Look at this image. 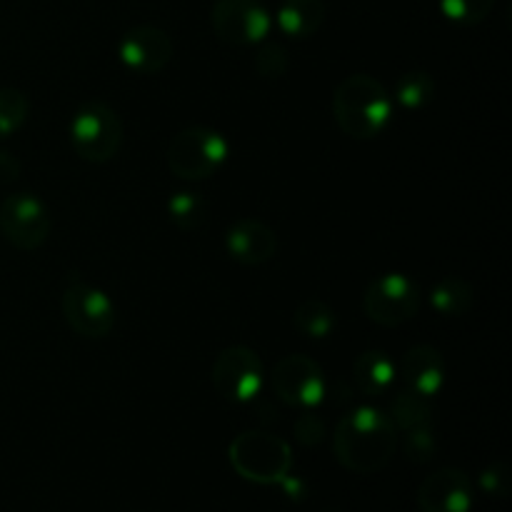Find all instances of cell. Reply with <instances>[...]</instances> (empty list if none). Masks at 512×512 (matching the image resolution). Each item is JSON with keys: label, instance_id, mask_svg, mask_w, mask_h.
I'll use <instances>...</instances> for the list:
<instances>
[{"label": "cell", "instance_id": "24", "mask_svg": "<svg viewBox=\"0 0 512 512\" xmlns=\"http://www.w3.org/2000/svg\"><path fill=\"white\" fill-rule=\"evenodd\" d=\"M495 0H440V10L458 25H480L493 10Z\"/></svg>", "mask_w": 512, "mask_h": 512}, {"label": "cell", "instance_id": "1", "mask_svg": "<svg viewBox=\"0 0 512 512\" xmlns=\"http://www.w3.org/2000/svg\"><path fill=\"white\" fill-rule=\"evenodd\" d=\"M398 450V430L388 413L375 405H360L338 420L333 453L345 470L370 475L383 470Z\"/></svg>", "mask_w": 512, "mask_h": 512}, {"label": "cell", "instance_id": "23", "mask_svg": "<svg viewBox=\"0 0 512 512\" xmlns=\"http://www.w3.org/2000/svg\"><path fill=\"white\" fill-rule=\"evenodd\" d=\"M30 113V100L18 88H0V140L23 128Z\"/></svg>", "mask_w": 512, "mask_h": 512}, {"label": "cell", "instance_id": "4", "mask_svg": "<svg viewBox=\"0 0 512 512\" xmlns=\"http://www.w3.org/2000/svg\"><path fill=\"white\" fill-rule=\"evenodd\" d=\"M230 155V143L220 130L208 125H190L173 135L168 145V168L175 178L208 180L218 173Z\"/></svg>", "mask_w": 512, "mask_h": 512}, {"label": "cell", "instance_id": "18", "mask_svg": "<svg viewBox=\"0 0 512 512\" xmlns=\"http://www.w3.org/2000/svg\"><path fill=\"white\" fill-rule=\"evenodd\" d=\"M430 305L438 310L443 318H460L475 305V290L463 278H443L430 290Z\"/></svg>", "mask_w": 512, "mask_h": 512}, {"label": "cell", "instance_id": "10", "mask_svg": "<svg viewBox=\"0 0 512 512\" xmlns=\"http://www.w3.org/2000/svg\"><path fill=\"white\" fill-rule=\"evenodd\" d=\"M270 385L280 403L300 410H313L328 395V380H325L323 368L313 358L300 353L285 355L283 360H278L273 375H270Z\"/></svg>", "mask_w": 512, "mask_h": 512}, {"label": "cell", "instance_id": "2", "mask_svg": "<svg viewBox=\"0 0 512 512\" xmlns=\"http://www.w3.org/2000/svg\"><path fill=\"white\" fill-rule=\"evenodd\" d=\"M333 115L345 135L353 140H373L393 120V98L378 78L355 73L335 90Z\"/></svg>", "mask_w": 512, "mask_h": 512}, {"label": "cell", "instance_id": "14", "mask_svg": "<svg viewBox=\"0 0 512 512\" xmlns=\"http://www.w3.org/2000/svg\"><path fill=\"white\" fill-rule=\"evenodd\" d=\"M225 250L240 265H263L278 253V235L263 220L243 218L233 223L225 233Z\"/></svg>", "mask_w": 512, "mask_h": 512}, {"label": "cell", "instance_id": "13", "mask_svg": "<svg viewBox=\"0 0 512 512\" xmlns=\"http://www.w3.org/2000/svg\"><path fill=\"white\" fill-rule=\"evenodd\" d=\"M475 503L473 480L458 468H440L420 483V512H470Z\"/></svg>", "mask_w": 512, "mask_h": 512}, {"label": "cell", "instance_id": "26", "mask_svg": "<svg viewBox=\"0 0 512 512\" xmlns=\"http://www.w3.org/2000/svg\"><path fill=\"white\" fill-rule=\"evenodd\" d=\"M405 455L413 463H428L438 453V438H435L433 425H423V428H413L405 433Z\"/></svg>", "mask_w": 512, "mask_h": 512}, {"label": "cell", "instance_id": "5", "mask_svg": "<svg viewBox=\"0 0 512 512\" xmlns=\"http://www.w3.org/2000/svg\"><path fill=\"white\" fill-rule=\"evenodd\" d=\"M70 145L88 163H110L123 148V120L100 100L80 105L68 125Z\"/></svg>", "mask_w": 512, "mask_h": 512}, {"label": "cell", "instance_id": "9", "mask_svg": "<svg viewBox=\"0 0 512 512\" xmlns=\"http://www.w3.org/2000/svg\"><path fill=\"white\" fill-rule=\"evenodd\" d=\"M210 25L218 40L233 48H248L268 38L273 15L260 0H215Z\"/></svg>", "mask_w": 512, "mask_h": 512}, {"label": "cell", "instance_id": "6", "mask_svg": "<svg viewBox=\"0 0 512 512\" xmlns=\"http://www.w3.org/2000/svg\"><path fill=\"white\" fill-rule=\"evenodd\" d=\"M423 303L418 283L403 273H383L370 280L363 295V310L368 320L380 328H398L415 318Z\"/></svg>", "mask_w": 512, "mask_h": 512}, {"label": "cell", "instance_id": "7", "mask_svg": "<svg viewBox=\"0 0 512 512\" xmlns=\"http://www.w3.org/2000/svg\"><path fill=\"white\" fill-rule=\"evenodd\" d=\"M63 315L80 338H105L118 320L113 300L78 275H70L63 290Z\"/></svg>", "mask_w": 512, "mask_h": 512}, {"label": "cell", "instance_id": "20", "mask_svg": "<svg viewBox=\"0 0 512 512\" xmlns=\"http://www.w3.org/2000/svg\"><path fill=\"white\" fill-rule=\"evenodd\" d=\"M293 325L303 338L325 340L335 330V310L325 300L308 298L295 308Z\"/></svg>", "mask_w": 512, "mask_h": 512}, {"label": "cell", "instance_id": "25", "mask_svg": "<svg viewBox=\"0 0 512 512\" xmlns=\"http://www.w3.org/2000/svg\"><path fill=\"white\" fill-rule=\"evenodd\" d=\"M288 65L290 55L280 43H263L258 53H255V70L268 80L283 78L288 73Z\"/></svg>", "mask_w": 512, "mask_h": 512}, {"label": "cell", "instance_id": "19", "mask_svg": "<svg viewBox=\"0 0 512 512\" xmlns=\"http://www.w3.org/2000/svg\"><path fill=\"white\" fill-rule=\"evenodd\" d=\"M385 413L393 420L398 433L400 430L408 433L413 428L430 425V420H433V403H430V398H423V395L413 393V390H400Z\"/></svg>", "mask_w": 512, "mask_h": 512}, {"label": "cell", "instance_id": "29", "mask_svg": "<svg viewBox=\"0 0 512 512\" xmlns=\"http://www.w3.org/2000/svg\"><path fill=\"white\" fill-rule=\"evenodd\" d=\"M20 175V160L8 150H0V180L3 183H13Z\"/></svg>", "mask_w": 512, "mask_h": 512}, {"label": "cell", "instance_id": "22", "mask_svg": "<svg viewBox=\"0 0 512 512\" xmlns=\"http://www.w3.org/2000/svg\"><path fill=\"white\" fill-rule=\"evenodd\" d=\"M395 100L408 110H420L435 100V80L425 70H410L400 75L395 85Z\"/></svg>", "mask_w": 512, "mask_h": 512}, {"label": "cell", "instance_id": "28", "mask_svg": "<svg viewBox=\"0 0 512 512\" xmlns=\"http://www.w3.org/2000/svg\"><path fill=\"white\" fill-rule=\"evenodd\" d=\"M295 440L305 448H315L325 440V423L320 415L315 413H303L298 420H295Z\"/></svg>", "mask_w": 512, "mask_h": 512}, {"label": "cell", "instance_id": "17", "mask_svg": "<svg viewBox=\"0 0 512 512\" xmlns=\"http://www.w3.org/2000/svg\"><path fill=\"white\" fill-rule=\"evenodd\" d=\"M275 23L288 38H313L325 23L323 0H283L275 13Z\"/></svg>", "mask_w": 512, "mask_h": 512}, {"label": "cell", "instance_id": "3", "mask_svg": "<svg viewBox=\"0 0 512 512\" xmlns=\"http://www.w3.org/2000/svg\"><path fill=\"white\" fill-rule=\"evenodd\" d=\"M228 460L235 473L255 485H280L293 470L288 440L268 430H245L230 443Z\"/></svg>", "mask_w": 512, "mask_h": 512}, {"label": "cell", "instance_id": "16", "mask_svg": "<svg viewBox=\"0 0 512 512\" xmlns=\"http://www.w3.org/2000/svg\"><path fill=\"white\" fill-rule=\"evenodd\" d=\"M353 380L365 398H385L398 380V365L383 350H365L355 358Z\"/></svg>", "mask_w": 512, "mask_h": 512}, {"label": "cell", "instance_id": "15", "mask_svg": "<svg viewBox=\"0 0 512 512\" xmlns=\"http://www.w3.org/2000/svg\"><path fill=\"white\" fill-rule=\"evenodd\" d=\"M398 375L405 390L433 400L445 385V358L433 345H415L403 355Z\"/></svg>", "mask_w": 512, "mask_h": 512}, {"label": "cell", "instance_id": "8", "mask_svg": "<svg viewBox=\"0 0 512 512\" xmlns=\"http://www.w3.org/2000/svg\"><path fill=\"white\" fill-rule=\"evenodd\" d=\"M210 380L215 393L228 403H250L263 388V360L248 345H230L215 358Z\"/></svg>", "mask_w": 512, "mask_h": 512}, {"label": "cell", "instance_id": "12", "mask_svg": "<svg viewBox=\"0 0 512 512\" xmlns=\"http://www.w3.org/2000/svg\"><path fill=\"white\" fill-rule=\"evenodd\" d=\"M120 60L138 75H158L173 60V40L163 28L135 25L123 35L118 45Z\"/></svg>", "mask_w": 512, "mask_h": 512}, {"label": "cell", "instance_id": "21", "mask_svg": "<svg viewBox=\"0 0 512 512\" xmlns=\"http://www.w3.org/2000/svg\"><path fill=\"white\" fill-rule=\"evenodd\" d=\"M168 218L183 233L203 228V223L208 220V200L193 190H180V193L170 195Z\"/></svg>", "mask_w": 512, "mask_h": 512}, {"label": "cell", "instance_id": "11", "mask_svg": "<svg viewBox=\"0 0 512 512\" xmlns=\"http://www.w3.org/2000/svg\"><path fill=\"white\" fill-rule=\"evenodd\" d=\"M53 218L33 193H15L0 203V233L13 248L35 250L48 240Z\"/></svg>", "mask_w": 512, "mask_h": 512}, {"label": "cell", "instance_id": "27", "mask_svg": "<svg viewBox=\"0 0 512 512\" xmlns=\"http://www.w3.org/2000/svg\"><path fill=\"white\" fill-rule=\"evenodd\" d=\"M480 488L493 498H505L510 493V468L505 463H490L480 473Z\"/></svg>", "mask_w": 512, "mask_h": 512}]
</instances>
